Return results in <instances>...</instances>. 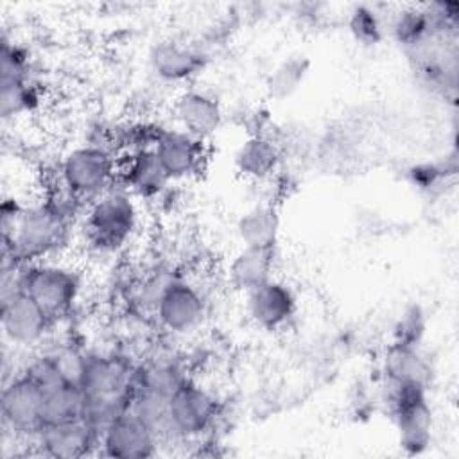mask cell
<instances>
[{"instance_id": "1", "label": "cell", "mask_w": 459, "mask_h": 459, "mask_svg": "<svg viewBox=\"0 0 459 459\" xmlns=\"http://www.w3.org/2000/svg\"><path fill=\"white\" fill-rule=\"evenodd\" d=\"M66 215L48 201L20 206L14 201L2 204L4 253L20 264L43 260L63 238Z\"/></svg>"}, {"instance_id": "2", "label": "cell", "mask_w": 459, "mask_h": 459, "mask_svg": "<svg viewBox=\"0 0 459 459\" xmlns=\"http://www.w3.org/2000/svg\"><path fill=\"white\" fill-rule=\"evenodd\" d=\"M20 287L52 319L72 310L81 296V274L65 264L36 260L20 265Z\"/></svg>"}, {"instance_id": "3", "label": "cell", "mask_w": 459, "mask_h": 459, "mask_svg": "<svg viewBox=\"0 0 459 459\" xmlns=\"http://www.w3.org/2000/svg\"><path fill=\"white\" fill-rule=\"evenodd\" d=\"M136 228V197L122 185H113L91 201L86 213V230L95 246L102 249H117L133 237Z\"/></svg>"}, {"instance_id": "4", "label": "cell", "mask_w": 459, "mask_h": 459, "mask_svg": "<svg viewBox=\"0 0 459 459\" xmlns=\"http://www.w3.org/2000/svg\"><path fill=\"white\" fill-rule=\"evenodd\" d=\"M427 385L416 382H389L387 405L398 432V443L407 454H423L432 437V409Z\"/></svg>"}, {"instance_id": "5", "label": "cell", "mask_w": 459, "mask_h": 459, "mask_svg": "<svg viewBox=\"0 0 459 459\" xmlns=\"http://www.w3.org/2000/svg\"><path fill=\"white\" fill-rule=\"evenodd\" d=\"M118 167L109 151L86 143L70 149L59 165V178L72 197L95 199L113 186Z\"/></svg>"}, {"instance_id": "6", "label": "cell", "mask_w": 459, "mask_h": 459, "mask_svg": "<svg viewBox=\"0 0 459 459\" xmlns=\"http://www.w3.org/2000/svg\"><path fill=\"white\" fill-rule=\"evenodd\" d=\"M45 387L30 373L13 377L2 389V421L16 437L34 441L43 430Z\"/></svg>"}, {"instance_id": "7", "label": "cell", "mask_w": 459, "mask_h": 459, "mask_svg": "<svg viewBox=\"0 0 459 459\" xmlns=\"http://www.w3.org/2000/svg\"><path fill=\"white\" fill-rule=\"evenodd\" d=\"M152 310L167 332L185 335L201 326L206 316V303L194 283L183 278H170L163 285Z\"/></svg>"}, {"instance_id": "8", "label": "cell", "mask_w": 459, "mask_h": 459, "mask_svg": "<svg viewBox=\"0 0 459 459\" xmlns=\"http://www.w3.org/2000/svg\"><path fill=\"white\" fill-rule=\"evenodd\" d=\"M169 411L178 441H190L212 429L217 416V402L206 387L186 378L169 396Z\"/></svg>"}, {"instance_id": "9", "label": "cell", "mask_w": 459, "mask_h": 459, "mask_svg": "<svg viewBox=\"0 0 459 459\" xmlns=\"http://www.w3.org/2000/svg\"><path fill=\"white\" fill-rule=\"evenodd\" d=\"M54 319L22 289L2 298L0 325L4 337L16 346H34L41 342Z\"/></svg>"}, {"instance_id": "10", "label": "cell", "mask_w": 459, "mask_h": 459, "mask_svg": "<svg viewBox=\"0 0 459 459\" xmlns=\"http://www.w3.org/2000/svg\"><path fill=\"white\" fill-rule=\"evenodd\" d=\"M158 437L131 411L117 416L99 437V450L113 459H147L158 452Z\"/></svg>"}, {"instance_id": "11", "label": "cell", "mask_w": 459, "mask_h": 459, "mask_svg": "<svg viewBox=\"0 0 459 459\" xmlns=\"http://www.w3.org/2000/svg\"><path fill=\"white\" fill-rule=\"evenodd\" d=\"M251 321L264 330H280L296 316L298 298L281 280L271 278L246 294Z\"/></svg>"}, {"instance_id": "12", "label": "cell", "mask_w": 459, "mask_h": 459, "mask_svg": "<svg viewBox=\"0 0 459 459\" xmlns=\"http://www.w3.org/2000/svg\"><path fill=\"white\" fill-rule=\"evenodd\" d=\"M172 115L178 129L201 142L210 140L221 129L224 120L221 102L208 91L195 88H188L176 97Z\"/></svg>"}, {"instance_id": "13", "label": "cell", "mask_w": 459, "mask_h": 459, "mask_svg": "<svg viewBox=\"0 0 459 459\" xmlns=\"http://www.w3.org/2000/svg\"><path fill=\"white\" fill-rule=\"evenodd\" d=\"M152 149L170 181L197 174L204 160V142L178 127L158 131Z\"/></svg>"}, {"instance_id": "14", "label": "cell", "mask_w": 459, "mask_h": 459, "mask_svg": "<svg viewBox=\"0 0 459 459\" xmlns=\"http://www.w3.org/2000/svg\"><path fill=\"white\" fill-rule=\"evenodd\" d=\"M99 432L91 429L82 418L47 425L36 436L34 445L43 455L54 459H77L99 448Z\"/></svg>"}, {"instance_id": "15", "label": "cell", "mask_w": 459, "mask_h": 459, "mask_svg": "<svg viewBox=\"0 0 459 459\" xmlns=\"http://www.w3.org/2000/svg\"><path fill=\"white\" fill-rule=\"evenodd\" d=\"M120 185L136 199L158 197L170 183L152 147H136L118 169Z\"/></svg>"}, {"instance_id": "16", "label": "cell", "mask_w": 459, "mask_h": 459, "mask_svg": "<svg viewBox=\"0 0 459 459\" xmlns=\"http://www.w3.org/2000/svg\"><path fill=\"white\" fill-rule=\"evenodd\" d=\"M149 66L165 82H185L203 70L204 56L190 45L167 39L152 45Z\"/></svg>"}, {"instance_id": "17", "label": "cell", "mask_w": 459, "mask_h": 459, "mask_svg": "<svg viewBox=\"0 0 459 459\" xmlns=\"http://www.w3.org/2000/svg\"><path fill=\"white\" fill-rule=\"evenodd\" d=\"M276 247V246H274ZM274 247L242 246L228 264V281L242 294L256 289L273 278L274 269Z\"/></svg>"}, {"instance_id": "18", "label": "cell", "mask_w": 459, "mask_h": 459, "mask_svg": "<svg viewBox=\"0 0 459 459\" xmlns=\"http://www.w3.org/2000/svg\"><path fill=\"white\" fill-rule=\"evenodd\" d=\"M281 152L278 145L262 134L246 138L235 151V169L240 176L251 181H262L271 178L280 165Z\"/></svg>"}, {"instance_id": "19", "label": "cell", "mask_w": 459, "mask_h": 459, "mask_svg": "<svg viewBox=\"0 0 459 459\" xmlns=\"http://www.w3.org/2000/svg\"><path fill=\"white\" fill-rule=\"evenodd\" d=\"M384 373L387 382H416L429 387L430 364L420 350V344L393 341L384 355Z\"/></svg>"}, {"instance_id": "20", "label": "cell", "mask_w": 459, "mask_h": 459, "mask_svg": "<svg viewBox=\"0 0 459 459\" xmlns=\"http://www.w3.org/2000/svg\"><path fill=\"white\" fill-rule=\"evenodd\" d=\"M235 231L242 246L274 247L280 231L278 210L269 203L255 204L240 213Z\"/></svg>"}, {"instance_id": "21", "label": "cell", "mask_w": 459, "mask_h": 459, "mask_svg": "<svg viewBox=\"0 0 459 459\" xmlns=\"http://www.w3.org/2000/svg\"><path fill=\"white\" fill-rule=\"evenodd\" d=\"M43 387H45V405H43L45 427L82 418L84 394L79 385L65 380H54L45 384Z\"/></svg>"}, {"instance_id": "22", "label": "cell", "mask_w": 459, "mask_h": 459, "mask_svg": "<svg viewBox=\"0 0 459 459\" xmlns=\"http://www.w3.org/2000/svg\"><path fill=\"white\" fill-rule=\"evenodd\" d=\"M129 411L134 412L149 427V430L158 437L160 445L179 443L172 425L167 396L147 393V391H136Z\"/></svg>"}, {"instance_id": "23", "label": "cell", "mask_w": 459, "mask_h": 459, "mask_svg": "<svg viewBox=\"0 0 459 459\" xmlns=\"http://www.w3.org/2000/svg\"><path fill=\"white\" fill-rule=\"evenodd\" d=\"M436 32L437 29L429 7L411 5L398 11L391 20L393 38L407 48H418L425 45Z\"/></svg>"}, {"instance_id": "24", "label": "cell", "mask_w": 459, "mask_h": 459, "mask_svg": "<svg viewBox=\"0 0 459 459\" xmlns=\"http://www.w3.org/2000/svg\"><path fill=\"white\" fill-rule=\"evenodd\" d=\"M186 380L181 366L170 359H156L136 366V391L170 396Z\"/></svg>"}, {"instance_id": "25", "label": "cell", "mask_w": 459, "mask_h": 459, "mask_svg": "<svg viewBox=\"0 0 459 459\" xmlns=\"http://www.w3.org/2000/svg\"><path fill=\"white\" fill-rule=\"evenodd\" d=\"M38 102L39 95L29 75L0 79V115L4 120L32 111Z\"/></svg>"}, {"instance_id": "26", "label": "cell", "mask_w": 459, "mask_h": 459, "mask_svg": "<svg viewBox=\"0 0 459 459\" xmlns=\"http://www.w3.org/2000/svg\"><path fill=\"white\" fill-rule=\"evenodd\" d=\"M307 72L308 61L305 57H287L271 70L265 81V88L273 99H287L299 88Z\"/></svg>"}, {"instance_id": "27", "label": "cell", "mask_w": 459, "mask_h": 459, "mask_svg": "<svg viewBox=\"0 0 459 459\" xmlns=\"http://www.w3.org/2000/svg\"><path fill=\"white\" fill-rule=\"evenodd\" d=\"M351 36L362 45H378L384 39V25L378 13L366 4L355 5L348 16Z\"/></svg>"}, {"instance_id": "28", "label": "cell", "mask_w": 459, "mask_h": 459, "mask_svg": "<svg viewBox=\"0 0 459 459\" xmlns=\"http://www.w3.org/2000/svg\"><path fill=\"white\" fill-rule=\"evenodd\" d=\"M425 332V317L418 307L409 308L394 328V341L405 344H420Z\"/></svg>"}, {"instance_id": "29", "label": "cell", "mask_w": 459, "mask_h": 459, "mask_svg": "<svg viewBox=\"0 0 459 459\" xmlns=\"http://www.w3.org/2000/svg\"><path fill=\"white\" fill-rule=\"evenodd\" d=\"M445 176V170L441 167H437L436 163H421V165H414L409 172V178H411V183L416 186V188H421V190H430L434 188L439 179Z\"/></svg>"}]
</instances>
